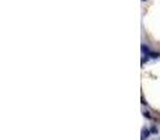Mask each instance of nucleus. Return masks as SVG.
I'll return each mask as SVG.
<instances>
[{
  "label": "nucleus",
  "mask_w": 160,
  "mask_h": 140,
  "mask_svg": "<svg viewBox=\"0 0 160 140\" xmlns=\"http://www.w3.org/2000/svg\"><path fill=\"white\" fill-rule=\"evenodd\" d=\"M145 137H149V130L146 129V130H143V136H142V139H145Z\"/></svg>",
  "instance_id": "obj_1"
},
{
  "label": "nucleus",
  "mask_w": 160,
  "mask_h": 140,
  "mask_svg": "<svg viewBox=\"0 0 160 140\" xmlns=\"http://www.w3.org/2000/svg\"><path fill=\"white\" fill-rule=\"evenodd\" d=\"M143 115H145V116H148V118H150V113H149V112H143Z\"/></svg>",
  "instance_id": "obj_2"
},
{
  "label": "nucleus",
  "mask_w": 160,
  "mask_h": 140,
  "mask_svg": "<svg viewBox=\"0 0 160 140\" xmlns=\"http://www.w3.org/2000/svg\"><path fill=\"white\" fill-rule=\"evenodd\" d=\"M143 1H146V0H143Z\"/></svg>",
  "instance_id": "obj_3"
}]
</instances>
